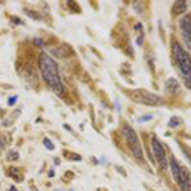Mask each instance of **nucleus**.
<instances>
[{
    "instance_id": "obj_8",
    "label": "nucleus",
    "mask_w": 191,
    "mask_h": 191,
    "mask_svg": "<svg viewBox=\"0 0 191 191\" xmlns=\"http://www.w3.org/2000/svg\"><path fill=\"white\" fill-rule=\"evenodd\" d=\"M166 89H167V92H170V93H178L180 92V84H178V82L176 79H173V78H170L166 82Z\"/></svg>"
},
{
    "instance_id": "obj_21",
    "label": "nucleus",
    "mask_w": 191,
    "mask_h": 191,
    "mask_svg": "<svg viewBox=\"0 0 191 191\" xmlns=\"http://www.w3.org/2000/svg\"><path fill=\"white\" fill-rule=\"evenodd\" d=\"M9 191H18V190H17L14 186H12V187H10V190H9Z\"/></svg>"
},
{
    "instance_id": "obj_16",
    "label": "nucleus",
    "mask_w": 191,
    "mask_h": 191,
    "mask_svg": "<svg viewBox=\"0 0 191 191\" xmlns=\"http://www.w3.org/2000/svg\"><path fill=\"white\" fill-rule=\"evenodd\" d=\"M178 124H181V121H180L177 117H173V119H171V121H170V127H176Z\"/></svg>"
},
{
    "instance_id": "obj_19",
    "label": "nucleus",
    "mask_w": 191,
    "mask_h": 191,
    "mask_svg": "<svg viewBox=\"0 0 191 191\" xmlns=\"http://www.w3.org/2000/svg\"><path fill=\"white\" fill-rule=\"evenodd\" d=\"M150 119H152V116H144V117H139L138 121L141 122V121H146V120H150Z\"/></svg>"
},
{
    "instance_id": "obj_1",
    "label": "nucleus",
    "mask_w": 191,
    "mask_h": 191,
    "mask_svg": "<svg viewBox=\"0 0 191 191\" xmlns=\"http://www.w3.org/2000/svg\"><path fill=\"white\" fill-rule=\"evenodd\" d=\"M38 64L43 80L49 84V87H51V89L55 93L61 95L64 93V86H62L60 75H59L57 64L46 52H41L38 59Z\"/></svg>"
},
{
    "instance_id": "obj_2",
    "label": "nucleus",
    "mask_w": 191,
    "mask_h": 191,
    "mask_svg": "<svg viewBox=\"0 0 191 191\" xmlns=\"http://www.w3.org/2000/svg\"><path fill=\"white\" fill-rule=\"evenodd\" d=\"M172 55H173L176 64L182 73V76L189 74L191 70V57L176 40L172 41Z\"/></svg>"
},
{
    "instance_id": "obj_10",
    "label": "nucleus",
    "mask_w": 191,
    "mask_h": 191,
    "mask_svg": "<svg viewBox=\"0 0 191 191\" xmlns=\"http://www.w3.org/2000/svg\"><path fill=\"white\" fill-rule=\"evenodd\" d=\"M170 167H171L172 176H173V178H175V181H176V180H177V177H178V173H180V164L177 163V161H176L173 157L170 159Z\"/></svg>"
},
{
    "instance_id": "obj_11",
    "label": "nucleus",
    "mask_w": 191,
    "mask_h": 191,
    "mask_svg": "<svg viewBox=\"0 0 191 191\" xmlns=\"http://www.w3.org/2000/svg\"><path fill=\"white\" fill-rule=\"evenodd\" d=\"M9 173H10V177H13V178L16 180L17 182L23 181V175H22L21 170H18V168H16V167H12V168H10V170H9Z\"/></svg>"
},
{
    "instance_id": "obj_3",
    "label": "nucleus",
    "mask_w": 191,
    "mask_h": 191,
    "mask_svg": "<svg viewBox=\"0 0 191 191\" xmlns=\"http://www.w3.org/2000/svg\"><path fill=\"white\" fill-rule=\"evenodd\" d=\"M130 98L137 103L145 105V106H161L163 105V100L159 95L152 93L146 89H134L130 93Z\"/></svg>"
},
{
    "instance_id": "obj_5",
    "label": "nucleus",
    "mask_w": 191,
    "mask_h": 191,
    "mask_svg": "<svg viewBox=\"0 0 191 191\" xmlns=\"http://www.w3.org/2000/svg\"><path fill=\"white\" fill-rule=\"evenodd\" d=\"M152 148H153V153L154 157H156L158 164H159L162 168L167 167V157H166V150H164L163 145L161 144V141L158 140L157 137L152 138Z\"/></svg>"
},
{
    "instance_id": "obj_9",
    "label": "nucleus",
    "mask_w": 191,
    "mask_h": 191,
    "mask_svg": "<svg viewBox=\"0 0 191 191\" xmlns=\"http://www.w3.org/2000/svg\"><path fill=\"white\" fill-rule=\"evenodd\" d=\"M186 9H187V5L185 1H176L172 5V14L173 16H178V14L185 13Z\"/></svg>"
},
{
    "instance_id": "obj_6",
    "label": "nucleus",
    "mask_w": 191,
    "mask_h": 191,
    "mask_svg": "<svg viewBox=\"0 0 191 191\" xmlns=\"http://www.w3.org/2000/svg\"><path fill=\"white\" fill-rule=\"evenodd\" d=\"M178 27L187 47L191 49V14H185L178 21Z\"/></svg>"
},
{
    "instance_id": "obj_12",
    "label": "nucleus",
    "mask_w": 191,
    "mask_h": 191,
    "mask_svg": "<svg viewBox=\"0 0 191 191\" xmlns=\"http://www.w3.org/2000/svg\"><path fill=\"white\" fill-rule=\"evenodd\" d=\"M62 47H64V46H62ZM62 47L59 46L57 49H52V54L55 55V56H57V57H65V56H68V55L70 54V51H64V50H62Z\"/></svg>"
},
{
    "instance_id": "obj_17",
    "label": "nucleus",
    "mask_w": 191,
    "mask_h": 191,
    "mask_svg": "<svg viewBox=\"0 0 191 191\" xmlns=\"http://www.w3.org/2000/svg\"><path fill=\"white\" fill-rule=\"evenodd\" d=\"M69 159H73V161H80L82 158H80V156H76L75 153H71V156H66Z\"/></svg>"
},
{
    "instance_id": "obj_18",
    "label": "nucleus",
    "mask_w": 191,
    "mask_h": 191,
    "mask_svg": "<svg viewBox=\"0 0 191 191\" xmlns=\"http://www.w3.org/2000/svg\"><path fill=\"white\" fill-rule=\"evenodd\" d=\"M17 100H18L17 95H14V97H10L9 100H8V105H9V106H13V105L17 102Z\"/></svg>"
},
{
    "instance_id": "obj_7",
    "label": "nucleus",
    "mask_w": 191,
    "mask_h": 191,
    "mask_svg": "<svg viewBox=\"0 0 191 191\" xmlns=\"http://www.w3.org/2000/svg\"><path fill=\"white\" fill-rule=\"evenodd\" d=\"M181 191H191V173L186 167L180 166V173L176 180Z\"/></svg>"
},
{
    "instance_id": "obj_13",
    "label": "nucleus",
    "mask_w": 191,
    "mask_h": 191,
    "mask_svg": "<svg viewBox=\"0 0 191 191\" xmlns=\"http://www.w3.org/2000/svg\"><path fill=\"white\" fill-rule=\"evenodd\" d=\"M43 145H45L49 150H54V149H55V145L52 144V141H51L49 138H45V139H43Z\"/></svg>"
},
{
    "instance_id": "obj_15",
    "label": "nucleus",
    "mask_w": 191,
    "mask_h": 191,
    "mask_svg": "<svg viewBox=\"0 0 191 191\" xmlns=\"http://www.w3.org/2000/svg\"><path fill=\"white\" fill-rule=\"evenodd\" d=\"M183 79H185V84H186V87H187V88H190V89H191V70H190L189 74L183 76Z\"/></svg>"
},
{
    "instance_id": "obj_4",
    "label": "nucleus",
    "mask_w": 191,
    "mask_h": 191,
    "mask_svg": "<svg viewBox=\"0 0 191 191\" xmlns=\"http://www.w3.org/2000/svg\"><path fill=\"white\" fill-rule=\"evenodd\" d=\"M122 134L125 139H126L127 144H129V148L133 153V156L137 158L139 161H143V149H141V145H140V141L138 139V135L137 133L134 131L133 127H130L129 125H124L122 127Z\"/></svg>"
},
{
    "instance_id": "obj_14",
    "label": "nucleus",
    "mask_w": 191,
    "mask_h": 191,
    "mask_svg": "<svg viewBox=\"0 0 191 191\" xmlns=\"http://www.w3.org/2000/svg\"><path fill=\"white\" fill-rule=\"evenodd\" d=\"M19 158V154H18V152H16V150H12V152H9L8 154V159L9 161H16Z\"/></svg>"
},
{
    "instance_id": "obj_20",
    "label": "nucleus",
    "mask_w": 191,
    "mask_h": 191,
    "mask_svg": "<svg viewBox=\"0 0 191 191\" xmlns=\"http://www.w3.org/2000/svg\"><path fill=\"white\" fill-rule=\"evenodd\" d=\"M12 19H13V21H16V22H14V23H17V24H19V23H22V21H21V19H18V18H14V17H13V18H12Z\"/></svg>"
},
{
    "instance_id": "obj_22",
    "label": "nucleus",
    "mask_w": 191,
    "mask_h": 191,
    "mask_svg": "<svg viewBox=\"0 0 191 191\" xmlns=\"http://www.w3.org/2000/svg\"><path fill=\"white\" fill-rule=\"evenodd\" d=\"M55 191H61V190H55Z\"/></svg>"
}]
</instances>
